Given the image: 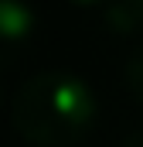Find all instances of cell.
Here are the masks:
<instances>
[{"mask_svg": "<svg viewBox=\"0 0 143 147\" xmlns=\"http://www.w3.org/2000/svg\"><path fill=\"white\" fill-rule=\"evenodd\" d=\"M96 92L75 72L44 69L24 79L10 99L14 130L34 147H72L96 123Z\"/></svg>", "mask_w": 143, "mask_h": 147, "instance_id": "1", "label": "cell"}, {"mask_svg": "<svg viewBox=\"0 0 143 147\" xmlns=\"http://www.w3.org/2000/svg\"><path fill=\"white\" fill-rule=\"evenodd\" d=\"M37 14L27 0H0V65L14 62L34 38Z\"/></svg>", "mask_w": 143, "mask_h": 147, "instance_id": "2", "label": "cell"}, {"mask_svg": "<svg viewBox=\"0 0 143 147\" xmlns=\"http://www.w3.org/2000/svg\"><path fill=\"white\" fill-rule=\"evenodd\" d=\"M106 21L116 31H136L143 24V7L136 0H106Z\"/></svg>", "mask_w": 143, "mask_h": 147, "instance_id": "3", "label": "cell"}, {"mask_svg": "<svg viewBox=\"0 0 143 147\" xmlns=\"http://www.w3.org/2000/svg\"><path fill=\"white\" fill-rule=\"evenodd\" d=\"M126 86H130V92L143 103V41L133 48V55L126 58Z\"/></svg>", "mask_w": 143, "mask_h": 147, "instance_id": "4", "label": "cell"}, {"mask_svg": "<svg viewBox=\"0 0 143 147\" xmlns=\"http://www.w3.org/2000/svg\"><path fill=\"white\" fill-rule=\"evenodd\" d=\"M119 147H143V130H140V134H130V137H123V140H119Z\"/></svg>", "mask_w": 143, "mask_h": 147, "instance_id": "5", "label": "cell"}, {"mask_svg": "<svg viewBox=\"0 0 143 147\" xmlns=\"http://www.w3.org/2000/svg\"><path fill=\"white\" fill-rule=\"evenodd\" d=\"M75 3H106V0H75Z\"/></svg>", "mask_w": 143, "mask_h": 147, "instance_id": "6", "label": "cell"}, {"mask_svg": "<svg viewBox=\"0 0 143 147\" xmlns=\"http://www.w3.org/2000/svg\"><path fill=\"white\" fill-rule=\"evenodd\" d=\"M136 3H140V7H143V0H136Z\"/></svg>", "mask_w": 143, "mask_h": 147, "instance_id": "7", "label": "cell"}]
</instances>
